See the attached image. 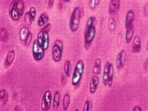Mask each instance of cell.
I'll return each instance as SVG.
<instances>
[{
  "label": "cell",
  "mask_w": 148,
  "mask_h": 111,
  "mask_svg": "<svg viewBox=\"0 0 148 111\" xmlns=\"http://www.w3.org/2000/svg\"><path fill=\"white\" fill-rule=\"evenodd\" d=\"M95 18L90 16L87 21L84 31V45L88 49L94 41L96 36V29L95 26Z\"/></svg>",
  "instance_id": "1"
},
{
  "label": "cell",
  "mask_w": 148,
  "mask_h": 111,
  "mask_svg": "<svg viewBox=\"0 0 148 111\" xmlns=\"http://www.w3.org/2000/svg\"><path fill=\"white\" fill-rule=\"evenodd\" d=\"M84 71V63L82 59H79L77 61L76 66L74 68L71 84L73 86H77L79 85L81 79H82L83 76Z\"/></svg>",
  "instance_id": "2"
},
{
  "label": "cell",
  "mask_w": 148,
  "mask_h": 111,
  "mask_svg": "<svg viewBox=\"0 0 148 111\" xmlns=\"http://www.w3.org/2000/svg\"><path fill=\"white\" fill-rule=\"evenodd\" d=\"M81 18V10L80 7H76L73 10L69 20V28L72 32L75 33L78 30Z\"/></svg>",
  "instance_id": "3"
},
{
  "label": "cell",
  "mask_w": 148,
  "mask_h": 111,
  "mask_svg": "<svg viewBox=\"0 0 148 111\" xmlns=\"http://www.w3.org/2000/svg\"><path fill=\"white\" fill-rule=\"evenodd\" d=\"M63 52V43L61 40L56 39L52 48V58L56 63H59L62 58Z\"/></svg>",
  "instance_id": "4"
},
{
  "label": "cell",
  "mask_w": 148,
  "mask_h": 111,
  "mask_svg": "<svg viewBox=\"0 0 148 111\" xmlns=\"http://www.w3.org/2000/svg\"><path fill=\"white\" fill-rule=\"evenodd\" d=\"M32 54L33 58L36 61H40L42 60L45 56V50L42 49L37 39H35L33 42L32 47Z\"/></svg>",
  "instance_id": "5"
},
{
  "label": "cell",
  "mask_w": 148,
  "mask_h": 111,
  "mask_svg": "<svg viewBox=\"0 0 148 111\" xmlns=\"http://www.w3.org/2000/svg\"><path fill=\"white\" fill-rule=\"evenodd\" d=\"M52 94L49 91H46L41 99V106L42 111H48L51 106Z\"/></svg>",
  "instance_id": "6"
},
{
  "label": "cell",
  "mask_w": 148,
  "mask_h": 111,
  "mask_svg": "<svg viewBox=\"0 0 148 111\" xmlns=\"http://www.w3.org/2000/svg\"><path fill=\"white\" fill-rule=\"evenodd\" d=\"M16 1H13L11 3L9 7V14L13 20L16 21L19 20L21 16L16 8Z\"/></svg>",
  "instance_id": "7"
},
{
  "label": "cell",
  "mask_w": 148,
  "mask_h": 111,
  "mask_svg": "<svg viewBox=\"0 0 148 111\" xmlns=\"http://www.w3.org/2000/svg\"><path fill=\"white\" fill-rule=\"evenodd\" d=\"M99 84V78L97 75H94L92 76L90 82L89 86V93L91 94H94L97 89Z\"/></svg>",
  "instance_id": "8"
},
{
  "label": "cell",
  "mask_w": 148,
  "mask_h": 111,
  "mask_svg": "<svg viewBox=\"0 0 148 111\" xmlns=\"http://www.w3.org/2000/svg\"><path fill=\"white\" fill-rule=\"evenodd\" d=\"M132 51L133 53H139L141 50V40L139 36L136 35L134 36L133 41L132 43Z\"/></svg>",
  "instance_id": "9"
},
{
  "label": "cell",
  "mask_w": 148,
  "mask_h": 111,
  "mask_svg": "<svg viewBox=\"0 0 148 111\" xmlns=\"http://www.w3.org/2000/svg\"><path fill=\"white\" fill-rule=\"evenodd\" d=\"M126 57V51L124 49H123L122 51H121L118 56L116 57V66L118 69H122L124 67V60H125Z\"/></svg>",
  "instance_id": "10"
},
{
  "label": "cell",
  "mask_w": 148,
  "mask_h": 111,
  "mask_svg": "<svg viewBox=\"0 0 148 111\" xmlns=\"http://www.w3.org/2000/svg\"><path fill=\"white\" fill-rule=\"evenodd\" d=\"M14 57H15V51L14 50L10 51L8 53L6 56L5 63H4V67L5 69L9 68L11 66V64H13Z\"/></svg>",
  "instance_id": "11"
},
{
  "label": "cell",
  "mask_w": 148,
  "mask_h": 111,
  "mask_svg": "<svg viewBox=\"0 0 148 111\" xmlns=\"http://www.w3.org/2000/svg\"><path fill=\"white\" fill-rule=\"evenodd\" d=\"M134 17H135V14L133 10H130L127 11L126 16V20H125V26L126 29L133 25Z\"/></svg>",
  "instance_id": "12"
},
{
  "label": "cell",
  "mask_w": 148,
  "mask_h": 111,
  "mask_svg": "<svg viewBox=\"0 0 148 111\" xmlns=\"http://www.w3.org/2000/svg\"><path fill=\"white\" fill-rule=\"evenodd\" d=\"M121 1L119 0H111L109 6V13L111 14L116 13L120 8Z\"/></svg>",
  "instance_id": "13"
},
{
  "label": "cell",
  "mask_w": 148,
  "mask_h": 111,
  "mask_svg": "<svg viewBox=\"0 0 148 111\" xmlns=\"http://www.w3.org/2000/svg\"><path fill=\"white\" fill-rule=\"evenodd\" d=\"M111 63L110 62H106L104 65V70H103V83L104 86H107L108 84L109 79V72H110V67Z\"/></svg>",
  "instance_id": "14"
},
{
  "label": "cell",
  "mask_w": 148,
  "mask_h": 111,
  "mask_svg": "<svg viewBox=\"0 0 148 111\" xmlns=\"http://www.w3.org/2000/svg\"><path fill=\"white\" fill-rule=\"evenodd\" d=\"M49 21V16L47 13H42L40 17L38 18L37 24L40 27H43Z\"/></svg>",
  "instance_id": "15"
},
{
  "label": "cell",
  "mask_w": 148,
  "mask_h": 111,
  "mask_svg": "<svg viewBox=\"0 0 148 111\" xmlns=\"http://www.w3.org/2000/svg\"><path fill=\"white\" fill-rule=\"evenodd\" d=\"M30 34V31L28 28L23 27L22 28L20 31H19V39H20L22 41L25 42L26 39H28V37Z\"/></svg>",
  "instance_id": "16"
},
{
  "label": "cell",
  "mask_w": 148,
  "mask_h": 111,
  "mask_svg": "<svg viewBox=\"0 0 148 111\" xmlns=\"http://www.w3.org/2000/svg\"><path fill=\"white\" fill-rule=\"evenodd\" d=\"M92 72L95 75H99L101 72V61L99 58L95 59V63L92 68Z\"/></svg>",
  "instance_id": "17"
},
{
  "label": "cell",
  "mask_w": 148,
  "mask_h": 111,
  "mask_svg": "<svg viewBox=\"0 0 148 111\" xmlns=\"http://www.w3.org/2000/svg\"><path fill=\"white\" fill-rule=\"evenodd\" d=\"M133 35H134V26L132 25L130 26V28L126 29L125 40H126V43L127 44L130 43L132 41V37H133Z\"/></svg>",
  "instance_id": "18"
},
{
  "label": "cell",
  "mask_w": 148,
  "mask_h": 111,
  "mask_svg": "<svg viewBox=\"0 0 148 111\" xmlns=\"http://www.w3.org/2000/svg\"><path fill=\"white\" fill-rule=\"evenodd\" d=\"M60 93L58 91H56L53 96V109L57 110L60 104Z\"/></svg>",
  "instance_id": "19"
},
{
  "label": "cell",
  "mask_w": 148,
  "mask_h": 111,
  "mask_svg": "<svg viewBox=\"0 0 148 111\" xmlns=\"http://www.w3.org/2000/svg\"><path fill=\"white\" fill-rule=\"evenodd\" d=\"M42 32H43V39H42L41 47L42 48V49H43L45 51H46L48 49V48L49 47V33L46 32V31H42Z\"/></svg>",
  "instance_id": "20"
},
{
  "label": "cell",
  "mask_w": 148,
  "mask_h": 111,
  "mask_svg": "<svg viewBox=\"0 0 148 111\" xmlns=\"http://www.w3.org/2000/svg\"><path fill=\"white\" fill-rule=\"evenodd\" d=\"M64 72L67 77H70L71 73V63L69 60L65 61L64 64Z\"/></svg>",
  "instance_id": "21"
},
{
  "label": "cell",
  "mask_w": 148,
  "mask_h": 111,
  "mask_svg": "<svg viewBox=\"0 0 148 111\" xmlns=\"http://www.w3.org/2000/svg\"><path fill=\"white\" fill-rule=\"evenodd\" d=\"M8 33L7 30L5 28H2L0 30V39L1 41L4 42V43H6L8 40Z\"/></svg>",
  "instance_id": "22"
},
{
  "label": "cell",
  "mask_w": 148,
  "mask_h": 111,
  "mask_svg": "<svg viewBox=\"0 0 148 111\" xmlns=\"http://www.w3.org/2000/svg\"><path fill=\"white\" fill-rule=\"evenodd\" d=\"M114 66L111 63L110 67V72H109V79H108V85L109 87H111L113 83V79H114Z\"/></svg>",
  "instance_id": "23"
},
{
  "label": "cell",
  "mask_w": 148,
  "mask_h": 111,
  "mask_svg": "<svg viewBox=\"0 0 148 111\" xmlns=\"http://www.w3.org/2000/svg\"><path fill=\"white\" fill-rule=\"evenodd\" d=\"M70 104V96L68 94H65L63 96V109L64 111H66Z\"/></svg>",
  "instance_id": "24"
},
{
  "label": "cell",
  "mask_w": 148,
  "mask_h": 111,
  "mask_svg": "<svg viewBox=\"0 0 148 111\" xmlns=\"http://www.w3.org/2000/svg\"><path fill=\"white\" fill-rule=\"evenodd\" d=\"M16 8L18 11L19 14H20L21 16H22L23 14V13H24V10H25V3H24V1H21V0L16 1Z\"/></svg>",
  "instance_id": "25"
},
{
  "label": "cell",
  "mask_w": 148,
  "mask_h": 111,
  "mask_svg": "<svg viewBox=\"0 0 148 111\" xmlns=\"http://www.w3.org/2000/svg\"><path fill=\"white\" fill-rule=\"evenodd\" d=\"M108 28L110 31H114L116 28V21L112 17H110L108 20Z\"/></svg>",
  "instance_id": "26"
},
{
  "label": "cell",
  "mask_w": 148,
  "mask_h": 111,
  "mask_svg": "<svg viewBox=\"0 0 148 111\" xmlns=\"http://www.w3.org/2000/svg\"><path fill=\"white\" fill-rule=\"evenodd\" d=\"M92 102L90 101H86L84 104L83 111H92Z\"/></svg>",
  "instance_id": "27"
},
{
  "label": "cell",
  "mask_w": 148,
  "mask_h": 111,
  "mask_svg": "<svg viewBox=\"0 0 148 111\" xmlns=\"http://www.w3.org/2000/svg\"><path fill=\"white\" fill-rule=\"evenodd\" d=\"M25 21L26 22V23L28 25H31V24L32 23V21H33V20L32 19V16L29 14V12H27L25 14Z\"/></svg>",
  "instance_id": "28"
},
{
  "label": "cell",
  "mask_w": 148,
  "mask_h": 111,
  "mask_svg": "<svg viewBox=\"0 0 148 111\" xmlns=\"http://www.w3.org/2000/svg\"><path fill=\"white\" fill-rule=\"evenodd\" d=\"M89 5H90L91 8L92 10H94L96 6L99 5V3L100 2V0H91V1H89Z\"/></svg>",
  "instance_id": "29"
},
{
  "label": "cell",
  "mask_w": 148,
  "mask_h": 111,
  "mask_svg": "<svg viewBox=\"0 0 148 111\" xmlns=\"http://www.w3.org/2000/svg\"><path fill=\"white\" fill-rule=\"evenodd\" d=\"M29 12L31 16H32V19L34 21L35 18H36V8H35L34 7H31Z\"/></svg>",
  "instance_id": "30"
},
{
  "label": "cell",
  "mask_w": 148,
  "mask_h": 111,
  "mask_svg": "<svg viewBox=\"0 0 148 111\" xmlns=\"http://www.w3.org/2000/svg\"><path fill=\"white\" fill-rule=\"evenodd\" d=\"M42 39H43V32L41 30L40 32L38 33V36H37V40L39 42V43L41 46Z\"/></svg>",
  "instance_id": "31"
},
{
  "label": "cell",
  "mask_w": 148,
  "mask_h": 111,
  "mask_svg": "<svg viewBox=\"0 0 148 111\" xmlns=\"http://www.w3.org/2000/svg\"><path fill=\"white\" fill-rule=\"evenodd\" d=\"M6 94L7 93H6V89H1V91H0V99H1V102L4 100V99L5 98Z\"/></svg>",
  "instance_id": "32"
},
{
  "label": "cell",
  "mask_w": 148,
  "mask_h": 111,
  "mask_svg": "<svg viewBox=\"0 0 148 111\" xmlns=\"http://www.w3.org/2000/svg\"><path fill=\"white\" fill-rule=\"evenodd\" d=\"M66 77L67 76H66V74L64 73H63L61 74V84L63 86H65V85L67 83V79H66Z\"/></svg>",
  "instance_id": "33"
},
{
  "label": "cell",
  "mask_w": 148,
  "mask_h": 111,
  "mask_svg": "<svg viewBox=\"0 0 148 111\" xmlns=\"http://www.w3.org/2000/svg\"><path fill=\"white\" fill-rule=\"evenodd\" d=\"M51 25L50 23H48L46 26H44L43 28H42V29L41 31H46V32L49 33L50 29H51Z\"/></svg>",
  "instance_id": "34"
},
{
  "label": "cell",
  "mask_w": 148,
  "mask_h": 111,
  "mask_svg": "<svg viewBox=\"0 0 148 111\" xmlns=\"http://www.w3.org/2000/svg\"><path fill=\"white\" fill-rule=\"evenodd\" d=\"M32 33H30L28 37V39H27L26 41L25 42L26 46H28L30 44V43H31V41H32Z\"/></svg>",
  "instance_id": "35"
},
{
  "label": "cell",
  "mask_w": 148,
  "mask_h": 111,
  "mask_svg": "<svg viewBox=\"0 0 148 111\" xmlns=\"http://www.w3.org/2000/svg\"><path fill=\"white\" fill-rule=\"evenodd\" d=\"M8 100H9V93H7L6 97H5V99H4V100H3V102L2 106H5V105H6L8 102Z\"/></svg>",
  "instance_id": "36"
},
{
  "label": "cell",
  "mask_w": 148,
  "mask_h": 111,
  "mask_svg": "<svg viewBox=\"0 0 148 111\" xmlns=\"http://www.w3.org/2000/svg\"><path fill=\"white\" fill-rule=\"evenodd\" d=\"M13 111H24V109L20 105H16L15 106Z\"/></svg>",
  "instance_id": "37"
},
{
  "label": "cell",
  "mask_w": 148,
  "mask_h": 111,
  "mask_svg": "<svg viewBox=\"0 0 148 111\" xmlns=\"http://www.w3.org/2000/svg\"><path fill=\"white\" fill-rule=\"evenodd\" d=\"M54 0H49V1H48V6L49 8H52V7L53 6V5H54Z\"/></svg>",
  "instance_id": "38"
},
{
  "label": "cell",
  "mask_w": 148,
  "mask_h": 111,
  "mask_svg": "<svg viewBox=\"0 0 148 111\" xmlns=\"http://www.w3.org/2000/svg\"><path fill=\"white\" fill-rule=\"evenodd\" d=\"M132 111H142L141 108H140L139 106H135L133 109H132Z\"/></svg>",
  "instance_id": "39"
},
{
  "label": "cell",
  "mask_w": 148,
  "mask_h": 111,
  "mask_svg": "<svg viewBox=\"0 0 148 111\" xmlns=\"http://www.w3.org/2000/svg\"><path fill=\"white\" fill-rule=\"evenodd\" d=\"M145 69H146V71L148 72V58L146 60V62H145Z\"/></svg>",
  "instance_id": "40"
},
{
  "label": "cell",
  "mask_w": 148,
  "mask_h": 111,
  "mask_svg": "<svg viewBox=\"0 0 148 111\" xmlns=\"http://www.w3.org/2000/svg\"><path fill=\"white\" fill-rule=\"evenodd\" d=\"M63 1L64 2V3H67V2H69L70 0H63Z\"/></svg>",
  "instance_id": "41"
},
{
  "label": "cell",
  "mask_w": 148,
  "mask_h": 111,
  "mask_svg": "<svg viewBox=\"0 0 148 111\" xmlns=\"http://www.w3.org/2000/svg\"><path fill=\"white\" fill-rule=\"evenodd\" d=\"M147 50L148 51V39H147Z\"/></svg>",
  "instance_id": "42"
},
{
  "label": "cell",
  "mask_w": 148,
  "mask_h": 111,
  "mask_svg": "<svg viewBox=\"0 0 148 111\" xmlns=\"http://www.w3.org/2000/svg\"><path fill=\"white\" fill-rule=\"evenodd\" d=\"M75 111H79V110L78 109H75Z\"/></svg>",
  "instance_id": "43"
}]
</instances>
